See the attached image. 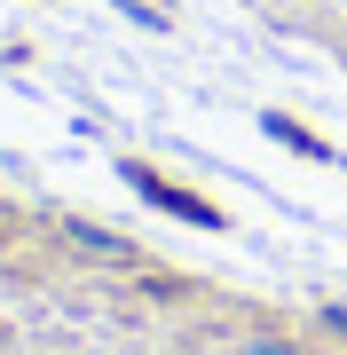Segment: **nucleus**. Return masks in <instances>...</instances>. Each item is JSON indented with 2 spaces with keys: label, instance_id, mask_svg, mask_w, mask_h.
Listing matches in <instances>:
<instances>
[{
  "label": "nucleus",
  "instance_id": "1",
  "mask_svg": "<svg viewBox=\"0 0 347 355\" xmlns=\"http://www.w3.org/2000/svg\"><path fill=\"white\" fill-rule=\"evenodd\" d=\"M134 182H142V190H150L158 205H174L181 221H213V205H206V198H190V190H174V182H158V174H142V166H134Z\"/></svg>",
  "mask_w": 347,
  "mask_h": 355
}]
</instances>
